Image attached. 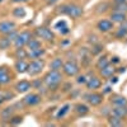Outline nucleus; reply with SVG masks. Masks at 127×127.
Returning a JSON list of instances; mask_svg holds the SVG:
<instances>
[{
	"mask_svg": "<svg viewBox=\"0 0 127 127\" xmlns=\"http://www.w3.org/2000/svg\"><path fill=\"white\" fill-rule=\"evenodd\" d=\"M27 50H36V48H41L42 47V41L37 37H32L29 41H28V43H27Z\"/></svg>",
	"mask_w": 127,
	"mask_h": 127,
	"instance_id": "25",
	"label": "nucleus"
},
{
	"mask_svg": "<svg viewBox=\"0 0 127 127\" xmlns=\"http://www.w3.org/2000/svg\"><path fill=\"white\" fill-rule=\"evenodd\" d=\"M108 125L112 127H120L123 125V118L118 117V116H114L111 113V116L108 117Z\"/></svg>",
	"mask_w": 127,
	"mask_h": 127,
	"instance_id": "24",
	"label": "nucleus"
},
{
	"mask_svg": "<svg viewBox=\"0 0 127 127\" xmlns=\"http://www.w3.org/2000/svg\"><path fill=\"white\" fill-rule=\"evenodd\" d=\"M3 100H5V93H3L1 90H0V103H1Z\"/></svg>",
	"mask_w": 127,
	"mask_h": 127,
	"instance_id": "35",
	"label": "nucleus"
},
{
	"mask_svg": "<svg viewBox=\"0 0 127 127\" xmlns=\"http://www.w3.org/2000/svg\"><path fill=\"white\" fill-rule=\"evenodd\" d=\"M17 29V24L13 20H1L0 22V34H9L10 32H13Z\"/></svg>",
	"mask_w": 127,
	"mask_h": 127,
	"instance_id": "11",
	"label": "nucleus"
},
{
	"mask_svg": "<svg viewBox=\"0 0 127 127\" xmlns=\"http://www.w3.org/2000/svg\"><path fill=\"white\" fill-rule=\"evenodd\" d=\"M109 62H111V61H109V59H108L107 56H100V57L98 59V61H97V64H95V65H97V69H98V70H100L102 67L107 66Z\"/></svg>",
	"mask_w": 127,
	"mask_h": 127,
	"instance_id": "29",
	"label": "nucleus"
},
{
	"mask_svg": "<svg viewBox=\"0 0 127 127\" xmlns=\"http://www.w3.org/2000/svg\"><path fill=\"white\" fill-rule=\"evenodd\" d=\"M46 3H48V4H55V3H57V1H61V0H45Z\"/></svg>",
	"mask_w": 127,
	"mask_h": 127,
	"instance_id": "37",
	"label": "nucleus"
},
{
	"mask_svg": "<svg viewBox=\"0 0 127 127\" xmlns=\"http://www.w3.org/2000/svg\"><path fill=\"white\" fill-rule=\"evenodd\" d=\"M111 103L113 104V107H121V105H127V99L123 95L114 94L111 97Z\"/></svg>",
	"mask_w": 127,
	"mask_h": 127,
	"instance_id": "19",
	"label": "nucleus"
},
{
	"mask_svg": "<svg viewBox=\"0 0 127 127\" xmlns=\"http://www.w3.org/2000/svg\"><path fill=\"white\" fill-rule=\"evenodd\" d=\"M42 81H43V84L48 89L55 90V89H57L60 87V84L62 83V74L59 70H48L45 74Z\"/></svg>",
	"mask_w": 127,
	"mask_h": 127,
	"instance_id": "1",
	"label": "nucleus"
},
{
	"mask_svg": "<svg viewBox=\"0 0 127 127\" xmlns=\"http://www.w3.org/2000/svg\"><path fill=\"white\" fill-rule=\"evenodd\" d=\"M114 28V23L111 19H100L97 22V29L102 33H108Z\"/></svg>",
	"mask_w": 127,
	"mask_h": 127,
	"instance_id": "10",
	"label": "nucleus"
},
{
	"mask_svg": "<svg viewBox=\"0 0 127 127\" xmlns=\"http://www.w3.org/2000/svg\"><path fill=\"white\" fill-rule=\"evenodd\" d=\"M27 51H28V59H32V60H34V59H41L42 56L46 54V51H45L43 47L36 48V50H27Z\"/></svg>",
	"mask_w": 127,
	"mask_h": 127,
	"instance_id": "21",
	"label": "nucleus"
},
{
	"mask_svg": "<svg viewBox=\"0 0 127 127\" xmlns=\"http://www.w3.org/2000/svg\"><path fill=\"white\" fill-rule=\"evenodd\" d=\"M45 60L43 59H34V60H32L29 64H28V74L31 76H37L39 75V74L43 71L45 69Z\"/></svg>",
	"mask_w": 127,
	"mask_h": 127,
	"instance_id": "3",
	"label": "nucleus"
},
{
	"mask_svg": "<svg viewBox=\"0 0 127 127\" xmlns=\"http://www.w3.org/2000/svg\"><path fill=\"white\" fill-rule=\"evenodd\" d=\"M74 111H75V113L78 114V116H85V114H88L89 113V107L87 104H84V103H78V104H75V107H74Z\"/></svg>",
	"mask_w": 127,
	"mask_h": 127,
	"instance_id": "22",
	"label": "nucleus"
},
{
	"mask_svg": "<svg viewBox=\"0 0 127 127\" xmlns=\"http://www.w3.org/2000/svg\"><path fill=\"white\" fill-rule=\"evenodd\" d=\"M85 87H87V89L90 90V92H92V90H97V89H99V88L102 87V79L98 78V76H92V78H89V79L87 80Z\"/></svg>",
	"mask_w": 127,
	"mask_h": 127,
	"instance_id": "12",
	"label": "nucleus"
},
{
	"mask_svg": "<svg viewBox=\"0 0 127 127\" xmlns=\"http://www.w3.org/2000/svg\"><path fill=\"white\" fill-rule=\"evenodd\" d=\"M3 1H4V0H0V3H3Z\"/></svg>",
	"mask_w": 127,
	"mask_h": 127,
	"instance_id": "39",
	"label": "nucleus"
},
{
	"mask_svg": "<svg viewBox=\"0 0 127 127\" xmlns=\"http://www.w3.org/2000/svg\"><path fill=\"white\" fill-rule=\"evenodd\" d=\"M87 80H88V78L85 76V75H79L78 76V84H85L87 83Z\"/></svg>",
	"mask_w": 127,
	"mask_h": 127,
	"instance_id": "34",
	"label": "nucleus"
},
{
	"mask_svg": "<svg viewBox=\"0 0 127 127\" xmlns=\"http://www.w3.org/2000/svg\"><path fill=\"white\" fill-rule=\"evenodd\" d=\"M29 0H12V3H27Z\"/></svg>",
	"mask_w": 127,
	"mask_h": 127,
	"instance_id": "38",
	"label": "nucleus"
},
{
	"mask_svg": "<svg viewBox=\"0 0 127 127\" xmlns=\"http://www.w3.org/2000/svg\"><path fill=\"white\" fill-rule=\"evenodd\" d=\"M57 12L60 14H64V15H67L72 19H78L83 15L84 10L80 5L78 4H74V3H69V4H64L61 6H59Z\"/></svg>",
	"mask_w": 127,
	"mask_h": 127,
	"instance_id": "2",
	"label": "nucleus"
},
{
	"mask_svg": "<svg viewBox=\"0 0 127 127\" xmlns=\"http://www.w3.org/2000/svg\"><path fill=\"white\" fill-rule=\"evenodd\" d=\"M14 113H15V109H14V107L13 105H10V107H6V108H4V109H1V112H0V118H1L3 121H10V118L14 116Z\"/></svg>",
	"mask_w": 127,
	"mask_h": 127,
	"instance_id": "18",
	"label": "nucleus"
},
{
	"mask_svg": "<svg viewBox=\"0 0 127 127\" xmlns=\"http://www.w3.org/2000/svg\"><path fill=\"white\" fill-rule=\"evenodd\" d=\"M41 100H42V97L38 93H29L23 98L22 102H23L24 105H27V107H34V105L41 103Z\"/></svg>",
	"mask_w": 127,
	"mask_h": 127,
	"instance_id": "8",
	"label": "nucleus"
},
{
	"mask_svg": "<svg viewBox=\"0 0 127 127\" xmlns=\"http://www.w3.org/2000/svg\"><path fill=\"white\" fill-rule=\"evenodd\" d=\"M12 45H13V41L9 39L6 36L0 38V50H8Z\"/></svg>",
	"mask_w": 127,
	"mask_h": 127,
	"instance_id": "28",
	"label": "nucleus"
},
{
	"mask_svg": "<svg viewBox=\"0 0 127 127\" xmlns=\"http://www.w3.org/2000/svg\"><path fill=\"white\" fill-rule=\"evenodd\" d=\"M13 74L6 66H0V87L8 85V84L13 80Z\"/></svg>",
	"mask_w": 127,
	"mask_h": 127,
	"instance_id": "9",
	"label": "nucleus"
},
{
	"mask_svg": "<svg viewBox=\"0 0 127 127\" xmlns=\"http://www.w3.org/2000/svg\"><path fill=\"white\" fill-rule=\"evenodd\" d=\"M55 29L57 32H60L61 34H67L70 32V28H69V24L65 19H60L55 23Z\"/></svg>",
	"mask_w": 127,
	"mask_h": 127,
	"instance_id": "17",
	"label": "nucleus"
},
{
	"mask_svg": "<svg viewBox=\"0 0 127 127\" xmlns=\"http://www.w3.org/2000/svg\"><path fill=\"white\" fill-rule=\"evenodd\" d=\"M69 111H70V104H65L62 108H60V111L57 112V114H56V117L57 118H62V117H65V116L69 113Z\"/></svg>",
	"mask_w": 127,
	"mask_h": 127,
	"instance_id": "31",
	"label": "nucleus"
},
{
	"mask_svg": "<svg viewBox=\"0 0 127 127\" xmlns=\"http://www.w3.org/2000/svg\"><path fill=\"white\" fill-rule=\"evenodd\" d=\"M15 92L17 93H20V94H24V93H28L31 89H32V83L28 81V80H20L15 84L14 87Z\"/></svg>",
	"mask_w": 127,
	"mask_h": 127,
	"instance_id": "13",
	"label": "nucleus"
},
{
	"mask_svg": "<svg viewBox=\"0 0 127 127\" xmlns=\"http://www.w3.org/2000/svg\"><path fill=\"white\" fill-rule=\"evenodd\" d=\"M22 121H23V117H18V116H13L12 118H10V121H9V125H19V123H22Z\"/></svg>",
	"mask_w": 127,
	"mask_h": 127,
	"instance_id": "33",
	"label": "nucleus"
},
{
	"mask_svg": "<svg viewBox=\"0 0 127 127\" xmlns=\"http://www.w3.org/2000/svg\"><path fill=\"white\" fill-rule=\"evenodd\" d=\"M15 57L17 59H28V51L23 47L15 48Z\"/></svg>",
	"mask_w": 127,
	"mask_h": 127,
	"instance_id": "30",
	"label": "nucleus"
},
{
	"mask_svg": "<svg viewBox=\"0 0 127 127\" xmlns=\"http://www.w3.org/2000/svg\"><path fill=\"white\" fill-rule=\"evenodd\" d=\"M114 37L117 39H122L127 37V20H125L123 23H121V26L117 28V31L114 32Z\"/></svg>",
	"mask_w": 127,
	"mask_h": 127,
	"instance_id": "20",
	"label": "nucleus"
},
{
	"mask_svg": "<svg viewBox=\"0 0 127 127\" xmlns=\"http://www.w3.org/2000/svg\"><path fill=\"white\" fill-rule=\"evenodd\" d=\"M61 70H62V72L65 74L66 76L72 78V76H76L80 72V66L76 64V61L69 60V61H66V62H64Z\"/></svg>",
	"mask_w": 127,
	"mask_h": 127,
	"instance_id": "5",
	"label": "nucleus"
},
{
	"mask_svg": "<svg viewBox=\"0 0 127 127\" xmlns=\"http://www.w3.org/2000/svg\"><path fill=\"white\" fill-rule=\"evenodd\" d=\"M28 64L24 59H17L15 64H14V69L18 74H24L28 71Z\"/></svg>",
	"mask_w": 127,
	"mask_h": 127,
	"instance_id": "16",
	"label": "nucleus"
},
{
	"mask_svg": "<svg viewBox=\"0 0 127 127\" xmlns=\"http://www.w3.org/2000/svg\"><path fill=\"white\" fill-rule=\"evenodd\" d=\"M12 14H13V17H15V18H24V17L27 15V10H26L23 6H17V8H14V9L12 10Z\"/></svg>",
	"mask_w": 127,
	"mask_h": 127,
	"instance_id": "27",
	"label": "nucleus"
},
{
	"mask_svg": "<svg viewBox=\"0 0 127 127\" xmlns=\"http://www.w3.org/2000/svg\"><path fill=\"white\" fill-rule=\"evenodd\" d=\"M85 100L88 104H90L92 107H98V105H100L103 103V94L95 92V90H92L90 93L85 94Z\"/></svg>",
	"mask_w": 127,
	"mask_h": 127,
	"instance_id": "7",
	"label": "nucleus"
},
{
	"mask_svg": "<svg viewBox=\"0 0 127 127\" xmlns=\"http://www.w3.org/2000/svg\"><path fill=\"white\" fill-rule=\"evenodd\" d=\"M121 3H127V0H113V4H121Z\"/></svg>",
	"mask_w": 127,
	"mask_h": 127,
	"instance_id": "36",
	"label": "nucleus"
},
{
	"mask_svg": "<svg viewBox=\"0 0 127 127\" xmlns=\"http://www.w3.org/2000/svg\"><path fill=\"white\" fill-rule=\"evenodd\" d=\"M33 36L39 38L41 41H46V42H52L55 39V34L50 28L47 27H37L33 31Z\"/></svg>",
	"mask_w": 127,
	"mask_h": 127,
	"instance_id": "4",
	"label": "nucleus"
},
{
	"mask_svg": "<svg viewBox=\"0 0 127 127\" xmlns=\"http://www.w3.org/2000/svg\"><path fill=\"white\" fill-rule=\"evenodd\" d=\"M109 19L113 23H123L125 20H127V13L123 12H118V10H112L109 14Z\"/></svg>",
	"mask_w": 127,
	"mask_h": 127,
	"instance_id": "14",
	"label": "nucleus"
},
{
	"mask_svg": "<svg viewBox=\"0 0 127 127\" xmlns=\"http://www.w3.org/2000/svg\"><path fill=\"white\" fill-rule=\"evenodd\" d=\"M99 72H100V76H102V78H104V79H111V78L114 75L116 69H114V66L112 65V64L109 62L107 66L102 67V69L99 70Z\"/></svg>",
	"mask_w": 127,
	"mask_h": 127,
	"instance_id": "15",
	"label": "nucleus"
},
{
	"mask_svg": "<svg viewBox=\"0 0 127 127\" xmlns=\"http://www.w3.org/2000/svg\"><path fill=\"white\" fill-rule=\"evenodd\" d=\"M112 114L118 116L121 118L127 117V105H121V107H113V109L111 111Z\"/></svg>",
	"mask_w": 127,
	"mask_h": 127,
	"instance_id": "23",
	"label": "nucleus"
},
{
	"mask_svg": "<svg viewBox=\"0 0 127 127\" xmlns=\"http://www.w3.org/2000/svg\"><path fill=\"white\" fill-rule=\"evenodd\" d=\"M62 65H64V61L61 57H55L50 62V70H61L62 69Z\"/></svg>",
	"mask_w": 127,
	"mask_h": 127,
	"instance_id": "26",
	"label": "nucleus"
},
{
	"mask_svg": "<svg viewBox=\"0 0 127 127\" xmlns=\"http://www.w3.org/2000/svg\"><path fill=\"white\" fill-rule=\"evenodd\" d=\"M112 10H118V12L127 13V3H121V4H113Z\"/></svg>",
	"mask_w": 127,
	"mask_h": 127,
	"instance_id": "32",
	"label": "nucleus"
},
{
	"mask_svg": "<svg viewBox=\"0 0 127 127\" xmlns=\"http://www.w3.org/2000/svg\"><path fill=\"white\" fill-rule=\"evenodd\" d=\"M33 37V32L31 31H22L20 33L17 34L15 39L13 41V46L15 48H19V47H26L28 41Z\"/></svg>",
	"mask_w": 127,
	"mask_h": 127,
	"instance_id": "6",
	"label": "nucleus"
}]
</instances>
